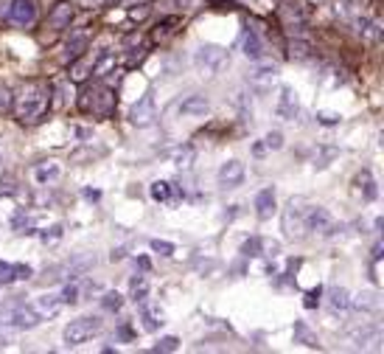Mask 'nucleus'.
<instances>
[{
	"mask_svg": "<svg viewBox=\"0 0 384 354\" xmlns=\"http://www.w3.org/2000/svg\"><path fill=\"white\" fill-rule=\"evenodd\" d=\"M51 107V84L42 82V79H31L25 82L17 93H14V101H11V113L20 124H37L45 118Z\"/></svg>",
	"mask_w": 384,
	"mask_h": 354,
	"instance_id": "f257e3e1",
	"label": "nucleus"
},
{
	"mask_svg": "<svg viewBox=\"0 0 384 354\" xmlns=\"http://www.w3.org/2000/svg\"><path fill=\"white\" fill-rule=\"evenodd\" d=\"M115 93L104 84H93V87H84L82 96H79V110L84 115H96V118H110L115 113Z\"/></svg>",
	"mask_w": 384,
	"mask_h": 354,
	"instance_id": "f03ea898",
	"label": "nucleus"
},
{
	"mask_svg": "<svg viewBox=\"0 0 384 354\" xmlns=\"http://www.w3.org/2000/svg\"><path fill=\"white\" fill-rule=\"evenodd\" d=\"M303 217H306V200L303 197H292L283 211H281V231L286 239H303L306 236V225H303Z\"/></svg>",
	"mask_w": 384,
	"mask_h": 354,
	"instance_id": "7ed1b4c3",
	"label": "nucleus"
},
{
	"mask_svg": "<svg viewBox=\"0 0 384 354\" xmlns=\"http://www.w3.org/2000/svg\"><path fill=\"white\" fill-rule=\"evenodd\" d=\"M101 318L98 315H84V318H76V321H70L68 327H65V332H62V338H65V343L68 346H82V343H87L93 335H98L101 332Z\"/></svg>",
	"mask_w": 384,
	"mask_h": 354,
	"instance_id": "20e7f679",
	"label": "nucleus"
},
{
	"mask_svg": "<svg viewBox=\"0 0 384 354\" xmlns=\"http://www.w3.org/2000/svg\"><path fill=\"white\" fill-rule=\"evenodd\" d=\"M348 338H351V343H354L357 349H362V352H379L384 341V329L379 321H365V324L354 327V329L348 332Z\"/></svg>",
	"mask_w": 384,
	"mask_h": 354,
	"instance_id": "39448f33",
	"label": "nucleus"
},
{
	"mask_svg": "<svg viewBox=\"0 0 384 354\" xmlns=\"http://www.w3.org/2000/svg\"><path fill=\"white\" fill-rule=\"evenodd\" d=\"M193 65H196L199 70H205V73H219V70L227 65V51H224L222 45L205 42V45H199V48L193 51Z\"/></svg>",
	"mask_w": 384,
	"mask_h": 354,
	"instance_id": "423d86ee",
	"label": "nucleus"
},
{
	"mask_svg": "<svg viewBox=\"0 0 384 354\" xmlns=\"http://www.w3.org/2000/svg\"><path fill=\"white\" fill-rule=\"evenodd\" d=\"M303 225H306V234H323V236H331V234L337 231L334 217H331L328 208H323V206H306Z\"/></svg>",
	"mask_w": 384,
	"mask_h": 354,
	"instance_id": "0eeeda50",
	"label": "nucleus"
},
{
	"mask_svg": "<svg viewBox=\"0 0 384 354\" xmlns=\"http://www.w3.org/2000/svg\"><path fill=\"white\" fill-rule=\"evenodd\" d=\"M281 23H283V28L292 34V37H309V17H306V11L300 8V6H281Z\"/></svg>",
	"mask_w": 384,
	"mask_h": 354,
	"instance_id": "6e6552de",
	"label": "nucleus"
},
{
	"mask_svg": "<svg viewBox=\"0 0 384 354\" xmlns=\"http://www.w3.org/2000/svg\"><path fill=\"white\" fill-rule=\"evenodd\" d=\"M155 118H158V107H155V96L152 93H146V96H141L135 104H132V110H129V121L135 124V127H152L155 124Z\"/></svg>",
	"mask_w": 384,
	"mask_h": 354,
	"instance_id": "1a4fd4ad",
	"label": "nucleus"
},
{
	"mask_svg": "<svg viewBox=\"0 0 384 354\" xmlns=\"http://www.w3.org/2000/svg\"><path fill=\"white\" fill-rule=\"evenodd\" d=\"M8 20L20 28H31L37 23V3L34 0H11L8 3Z\"/></svg>",
	"mask_w": 384,
	"mask_h": 354,
	"instance_id": "9d476101",
	"label": "nucleus"
},
{
	"mask_svg": "<svg viewBox=\"0 0 384 354\" xmlns=\"http://www.w3.org/2000/svg\"><path fill=\"white\" fill-rule=\"evenodd\" d=\"M244 163L241 160H227V163H222L219 166V172H216V180H219V186L222 189H238L241 183H244Z\"/></svg>",
	"mask_w": 384,
	"mask_h": 354,
	"instance_id": "9b49d317",
	"label": "nucleus"
},
{
	"mask_svg": "<svg viewBox=\"0 0 384 354\" xmlns=\"http://www.w3.org/2000/svg\"><path fill=\"white\" fill-rule=\"evenodd\" d=\"M149 48H152V42L143 34H129L127 37V65L135 68L138 62H143L146 53H149Z\"/></svg>",
	"mask_w": 384,
	"mask_h": 354,
	"instance_id": "f8f14e48",
	"label": "nucleus"
},
{
	"mask_svg": "<svg viewBox=\"0 0 384 354\" xmlns=\"http://www.w3.org/2000/svg\"><path fill=\"white\" fill-rule=\"evenodd\" d=\"M275 113H278L283 121H295V118H297V113H300V101H297V93H295L292 87H283V90H281Z\"/></svg>",
	"mask_w": 384,
	"mask_h": 354,
	"instance_id": "ddd939ff",
	"label": "nucleus"
},
{
	"mask_svg": "<svg viewBox=\"0 0 384 354\" xmlns=\"http://www.w3.org/2000/svg\"><path fill=\"white\" fill-rule=\"evenodd\" d=\"M6 321L14 329H34L39 324V315L34 312V307H14V310L6 312Z\"/></svg>",
	"mask_w": 384,
	"mask_h": 354,
	"instance_id": "4468645a",
	"label": "nucleus"
},
{
	"mask_svg": "<svg viewBox=\"0 0 384 354\" xmlns=\"http://www.w3.org/2000/svg\"><path fill=\"white\" fill-rule=\"evenodd\" d=\"M73 14H76L73 3L62 0V3H56V6L51 8V14H48V25H51L53 31H62V28H68V25L73 23Z\"/></svg>",
	"mask_w": 384,
	"mask_h": 354,
	"instance_id": "2eb2a0df",
	"label": "nucleus"
},
{
	"mask_svg": "<svg viewBox=\"0 0 384 354\" xmlns=\"http://www.w3.org/2000/svg\"><path fill=\"white\" fill-rule=\"evenodd\" d=\"M326 307L331 315H340V312H348L351 310V293L345 287H331L328 290V298H326Z\"/></svg>",
	"mask_w": 384,
	"mask_h": 354,
	"instance_id": "dca6fc26",
	"label": "nucleus"
},
{
	"mask_svg": "<svg viewBox=\"0 0 384 354\" xmlns=\"http://www.w3.org/2000/svg\"><path fill=\"white\" fill-rule=\"evenodd\" d=\"M354 23V28H357V34L359 37H365L368 42H382V25L376 23V20H368V17H354L351 20Z\"/></svg>",
	"mask_w": 384,
	"mask_h": 354,
	"instance_id": "f3484780",
	"label": "nucleus"
},
{
	"mask_svg": "<svg viewBox=\"0 0 384 354\" xmlns=\"http://www.w3.org/2000/svg\"><path fill=\"white\" fill-rule=\"evenodd\" d=\"M241 48H244V56H247V59H252V62H261V59H264V39H261L252 28L244 31Z\"/></svg>",
	"mask_w": 384,
	"mask_h": 354,
	"instance_id": "a211bd4d",
	"label": "nucleus"
},
{
	"mask_svg": "<svg viewBox=\"0 0 384 354\" xmlns=\"http://www.w3.org/2000/svg\"><path fill=\"white\" fill-rule=\"evenodd\" d=\"M275 189H261L258 194H255V214H258V220H269L272 214H275Z\"/></svg>",
	"mask_w": 384,
	"mask_h": 354,
	"instance_id": "6ab92c4d",
	"label": "nucleus"
},
{
	"mask_svg": "<svg viewBox=\"0 0 384 354\" xmlns=\"http://www.w3.org/2000/svg\"><path fill=\"white\" fill-rule=\"evenodd\" d=\"M357 189H359V194H362L368 203H376V200H379V186H376V177H373L368 169H362V172L357 175Z\"/></svg>",
	"mask_w": 384,
	"mask_h": 354,
	"instance_id": "aec40b11",
	"label": "nucleus"
},
{
	"mask_svg": "<svg viewBox=\"0 0 384 354\" xmlns=\"http://www.w3.org/2000/svg\"><path fill=\"white\" fill-rule=\"evenodd\" d=\"M351 307H357L359 312H368V315H379L382 312V298H379V293H362V296L351 298Z\"/></svg>",
	"mask_w": 384,
	"mask_h": 354,
	"instance_id": "412c9836",
	"label": "nucleus"
},
{
	"mask_svg": "<svg viewBox=\"0 0 384 354\" xmlns=\"http://www.w3.org/2000/svg\"><path fill=\"white\" fill-rule=\"evenodd\" d=\"M59 310H62V298H59V296H42V298H37V304H34V312L39 315V321H42V318H56Z\"/></svg>",
	"mask_w": 384,
	"mask_h": 354,
	"instance_id": "4be33fe9",
	"label": "nucleus"
},
{
	"mask_svg": "<svg viewBox=\"0 0 384 354\" xmlns=\"http://www.w3.org/2000/svg\"><path fill=\"white\" fill-rule=\"evenodd\" d=\"M115 65H118V56H115L113 51H101V56H98V59H93L90 73H93V76H98V79H104L107 73H113V70H115Z\"/></svg>",
	"mask_w": 384,
	"mask_h": 354,
	"instance_id": "5701e85b",
	"label": "nucleus"
},
{
	"mask_svg": "<svg viewBox=\"0 0 384 354\" xmlns=\"http://www.w3.org/2000/svg\"><path fill=\"white\" fill-rule=\"evenodd\" d=\"M207 110H210V101H207L205 96H199V93L180 101V113H183V115H205Z\"/></svg>",
	"mask_w": 384,
	"mask_h": 354,
	"instance_id": "b1692460",
	"label": "nucleus"
},
{
	"mask_svg": "<svg viewBox=\"0 0 384 354\" xmlns=\"http://www.w3.org/2000/svg\"><path fill=\"white\" fill-rule=\"evenodd\" d=\"M275 76H278V65L267 62V65H258V68L250 73V82H252L255 87H267V84L275 82Z\"/></svg>",
	"mask_w": 384,
	"mask_h": 354,
	"instance_id": "393cba45",
	"label": "nucleus"
},
{
	"mask_svg": "<svg viewBox=\"0 0 384 354\" xmlns=\"http://www.w3.org/2000/svg\"><path fill=\"white\" fill-rule=\"evenodd\" d=\"M141 321H143V329H146V332H158V329L163 327L160 310H155V307L146 304V301H141Z\"/></svg>",
	"mask_w": 384,
	"mask_h": 354,
	"instance_id": "a878e982",
	"label": "nucleus"
},
{
	"mask_svg": "<svg viewBox=\"0 0 384 354\" xmlns=\"http://www.w3.org/2000/svg\"><path fill=\"white\" fill-rule=\"evenodd\" d=\"M59 175H62V169H59V163H53V160H48V163H42V166H37V169H34V180H37L39 186L53 183Z\"/></svg>",
	"mask_w": 384,
	"mask_h": 354,
	"instance_id": "bb28decb",
	"label": "nucleus"
},
{
	"mask_svg": "<svg viewBox=\"0 0 384 354\" xmlns=\"http://www.w3.org/2000/svg\"><path fill=\"white\" fill-rule=\"evenodd\" d=\"M337 14L343 17V20H354V17H359L362 14V8H365V0H337Z\"/></svg>",
	"mask_w": 384,
	"mask_h": 354,
	"instance_id": "cd10ccee",
	"label": "nucleus"
},
{
	"mask_svg": "<svg viewBox=\"0 0 384 354\" xmlns=\"http://www.w3.org/2000/svg\"><path fill=\"white\" fill-rule=\"evenodd\" d=\"M87 42H90V34H87V31H79V34H73V37L68 39V59H76V56H82V53L87 51Z\"/></svg>",
	"mask_w": 384,
	"mask_h": 354,
	"instance_id": "c85d7f7f",
	"label": "nucleus"
},
{
	"mask_svg": "<svg viewBox=\"0 0 384 354\" xmlns=\"http://www.w3.org/2000/svg\"><path fill=\"white\" fill-rule=\"evenodd\" d=\"M289 56H292V59H309V56H312V42H309V37H292V42H289Z\"/></svg>",
	"mask_w": 384,
	"mask_h": 354,
	"instance_id": "c756f323",
	"label": "nucleus"
},
{
	"mask_svg": "<svg viewBox=\"0 0 384 354\" xmlns=\"http://www.w3.org/2000/svg\"><path fill=\"white\" fill-rule=\"evenodd\" d=\"M129 296H132L135 304H141V301L149 298V282H146V276H132V282H129Z\"/></svg>",
	"mask_w": 384,
	"mask_h": 354,
	"instance_id": "7c9ffc66",
	"label": "nucleus"
},
{
	"mask_svg": "<svg viewBox=\"0 0 384 354\" xmlns=\"http://www.w3.org/2000/svg\"><path fill=\"white\" fill-rule=\"evenodd\" d=\"M295 341L297 343H303V346H309V349H320V341H317V335L303 324V321H297L295 324Z\"/></svg>",
	"mask_w": 384,
	"mask_h": 354,
	"instance_id": "2f4dec72",
	"label": "nucleus"
},
{
	"mask_svg": "<svg viewBox=\"0 0 384 354\" xmlns=\"http://www.w3.org/2000/svg\"><path fill=\"white\" fill-rule=\"evenodd\" d=\"M90 65H93V59H87L84 53L76 56V59H70V79H73V82H82V79L90 73Z\"/></svg>",
	"mask_w": 384,
	"mask_h": 354,
	"instance_id": "473e14b6",
	"label": "nucleus"
},
{
	"mask_svg": "<svg viewBox=\"0 0 384 354\" xmlns=\"http://www.w3.org/2000/svg\"><path fill=\"white\" fill-rule=\"evenodd\" d=\"M193 158H196V149H193L191 144H186V146H180V149L174 152V166H180V169H191Z\"/></svg>",
	"mask_w": 384,
	"mask_h": 354,
	"instance_id": "72a5a7b5",
	"label": "nucleus"
},
{
	"mask_svg": "<svg viewBox=\"0 0 384 354\" xmlns=\"http://www.w3.org/2000/svg\"><path fill=\"white\" fill-rule=\"evenodd\" d=\"M149 194H152V200H155V203H169V200H172V183L158 180V183H152Z\"/></svg>",
	"mask_w": 384,
	"mask_h": 354,
	"instance_id": "f704fd0d",
	"label": "nucleus"
},
{
	"mask_svg": "<svg viewBox=\"0 0 384 354\" xmlns=\"http://www.w3.org/2000/svg\"><path fill=\"white\" fill-rule=\"evenodd\" d=\"M241 256H244V259H255V256H261V236H250V239H244V242H241Z\"/></svg>",
	"mask_w": 384,
	"mask_h": 354,
	"instance_id": "c9c22d12",
	"label": "nucleus"
},
{
	"mask_svg": "<svg viewBox=\"0 0 384 354\" xmlns=\"http://www.w3.org/2000/svg\"><path fill=\"white\" fill-rule=\"evenodd\" d=\"M121 307H124V296H121V293H104V296H101V310L118 312Z\"/></svg>",
	"mask_w": 384,
	"mask_h": 354,
	"instance_id": "e433bc0d",
	"label": "nucleus"
},
{
	"mask_svg": "<svg viewBox=\"0 0 384 354\" xmlns=\"http://www.w3.org/2000/svg\"><path fill=\"white\" fill-rule=\"evenodd\" d=\"M149 248H152L155 253H160V256H174V253H177L174 242H169V239H152Z\"/></svg>",
	"mask_w": 384,
	"mask_h": 354,
	"instance_id": "4c0bfd02",
	"label": "nucleus"
},
{
	"mask_svg": "<svg viewBox=\"0 0 384 354\" xmlns=\"http://www.w3.org/2000/svg\"><path fill=\"white\" fill-rule=\"evenodd\" d=\"M340 121H343L340 113H328V110L317 113V124H323V127H340Z\"/></svg>",
	"mask_w": 384,
	"mask_h": 354,
	"instance_id": "58836bf2",
	"label": "nucleus"
},
{
	"mask_svg": "<svg viewBox=\"0 0 384 354\" xmlns=\"http://www.w3.org/2000/svg\"><path fill=\"white\" fill-rule=\"evenodd\" d=\"M59 298H62V304H79V298H82V290H79V284H70V287H65V290L59 293Z\"/></svg>",
	"mask_w": 384,
	"mask_h": 354,
	"instance_id": "ea45409f",
	"label": "nucleus"
},
{
	"mask_svg": "<svg viewBox=\"0 0 384 354\" xmlns=\"http://www.w3.org/2000/svg\"><path fill=\"white\" fill-rule=\"evenodd\" d=\"M11 101H14V93L6 84H0V115L11 113Z\"/></svg>",
	"mask_w": 384,
	"mask_h": 354,
	"instance_id": "a19ab883",
	"label": "nucleus"
},
{
	"mask_svg": "<svg viewBox=\"0 0 384 354\" xmlns=\"http://www.w3.org/2000/svg\"><path fill=\"white\" fill-rule=\"evenodd\" d=\"M264 146H267V149H281V146H283V135H281V132H267Z\"/></svg>",
	"mask_w": 384,
	"mask_h": 354,
	"instance_id": "79ce46f5",
	"label": "nucleus"
},
{
	"mask_svg": "<svg viewBox=\"0 0 384 354\" xmlns=\"http://www.w3.org/2000/svg\"><path fill=\"white\" fill-rule=\"evenodd\" d=\"M281 253V245L278 242H269V239H261V256H278Z\"/></svg>",
	"mask_w": 384,
	"mask_h": 354,
	"instance_id": "37998d69",
	"label": "nucleus"
},
{
	"mask_svg": "<svg viewBox=\"0 0 384 354\" xmlns=\"http://www.w3.org/2000/svg\"><path fill=\"white\" fill-rule=\"evenodd\" d=\"M177 346H180V341L169 335V338H163V341L155 346V352H177Z\"/></svg>",
	"mask_w": 384,
	"mask_h": 354,
	"instance_id": "c03bdc74",
	"label": "nucleus"
},
{
	"mask_svg": "<svg viewBox=\"0 0 384 354\" xmlns=\"http://www.w3.org/2000/svg\"><path fill=\"white\" fill-rule=\"evenodd\" d=\"M14 282V265L0 262V284H11Z\"/></svg>",
	"mask_w": 384,
	"mask_h": 354,
	"instance_id": "a18cd8bd",
	"label": "nucleus"
},
{
	"mask_svg": "<svg viewBox=\"0 0 384 354\" xmlns=\"http://www.w3.org/2000/svg\"><path fill=\"white\" fill-rule=\"evenodd\" d=\"M160 6H172V8H177V11H188L196 6V0H163Z\"/></svg>",
	"mask_w": 384,
	"mask_h": 354,
	"instance_id": "49530a36",
	"label": "nucleus"
},
{
	"mask_svg": "<svg viewBox=\"0 0 384 354\" xmlns=\"http://www.w3.org/2000/svg\"><path fill=\"white\" fill-rule=\"evenodd\" d=\"M56 239H62V225H53L51 231L42 234V242H56Z\"/></svg>",
	"mask_w": 384,
	"mask_h": 354,
	"instance_id": "de8ad7c7",
	"label": "nucleus"
},
{
	"mask_svg": "<svg viewBox=\"0 0 384 354\" xmlns=\"http://www.w3.org/2000/svg\"><path fill=\"white\" fill-rule=\"evenodd\" d=\"M31 273H34V270H31L28 265H14V282H17V279H31Z\"/></svg>",
	"mask_w": 384,
	"mask_h": 354,
	"instance_id": "09e8293b",
	"label": "nucleus"
},
{
	"mask_svg": "<svg viewBox=\"0 0 384 354\" xmlns=\"http://www.w3.org/2000/svg\"><path fill=\"white\" fill-rule=\"evenodd\" d=\"M334 155H337V149H323V155L317 158V163H314V166H320V169H323V166H328V160H331Z\"/></svg>",
	"mask_w": 384,
	"mask_h": 354,
	"instance_id": "8fccbe9b",
	"label": "nucleus"
},
{
	"mask_svg": "<svg viewBox=\"0 0 384 354\" xmlns=\"http://www.w3.org/2000/svg\"><path fill=\"white\" fill-rule=\"evenodd\" d=\"M320 296H323V290H320V287H314V290L306 296V307H317V304H320Z\"/></svg>",
	"mask_w": 384,
	"mask_h": 354,
	"instance_id": "3c124183",
	"label": "nucleus"
},
{
	"mask_svg": "<svg viewBox=\"0 0 384 354\" xmlns=\"http://www.w3.org/2000/svg\"><path fill=\"white\" fill-rule=\"evenodd\" d=\"M14 191H17V186L11 180H0V194H14Z\"/></svg>",
	"mask_w": 384,
	"mask_h": 354,
	"instance_id": "603ef678",
	"label": "nucleus"
},
{
	"mask_svg": "<svg viewBox=\"0 0 384 354\" xmlns=\"http://www.w3.org/2000/svg\"><path fill=\"white\" fill-rule=\"evenodd\" d=\"M84 197H87V200H98V197H101V191H93V189H84Z\"/></svg>",
	"mask_w": 384,
	"mask_h": 354,
	"instance_id": "864d4df0",
	"label": "nucleus"
},
{
	"mask_svg": "<svg viewBox=\"0 0 384 354\" xmlns=\"http://www.w3.org/2000/svg\"><path fill=\"white\" fill-rule=\"evenodd\" d=\"M149 0H121V6H146Z\"/></svg>",
	"mask_w": 384,
	"mask_h": 354,
	"instance_id": "5fc2aeb1",
	"label": "nucleus"
},
{
	"mask_svg": "<svg viewBox=\"0 0 384 354\" xmlns=\"http://www.w3.org/2000/svg\"><path fill=\"white\" fill-rule=\"evenodd\" d=\"M373 259H376V262L382 259V242H376V245H373Z\"/></svg>",
	"mask_w": 384,
	"mask_h": 354,
	"instance_id": "6e6d98bb",
	"label": "nucleus"
},
{
	"mask_svg": "<svg viewBox=\"0 0 384 354\" xmlns=\"http://www.w3.org/2000/svg\"><path fill=\"white\" fill-rule=\"evenodd\" d=\"M138 265H141V267H143V270H149V267H152V262H149V259H143V256H141V259H138Z\"/></svg>",
	"mask_w": 384,
	"mask_h": 354,
	"instance_id": "4d7b16f0",
	"label": "nucleus"
},
{
	"mask_svg": "<svg viewBox=\"0 0 384 354\" xmlns=\"http://www.w3.org/2000/svg\"><path fill=\"white\" fill-rule=\"evenodd\" d=\"M0 163H3V158H0Z\"/></svg>",
	"mask_w": 384,
	"mask_h": 354,
	"instance_id": "13d9d810",
	"label": "nucleus"
}]
</instances>
